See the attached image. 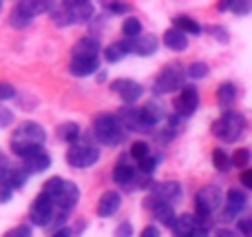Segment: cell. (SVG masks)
I'll use <instances>...</instances> for the list:
<instances>
[{
  "instance_id": "cell-1",
  "label": "cell",
  "mask_w": 252,
  "mask_h": 237,
  "mask_svg": "<svg viewBox=\"0 0 252 237\" xmlns=\"http://www.w3.org/2000/svg\"><path fill=\"white\" fill-rule=\"evenodd\" d=\"M44 142H47V131L40 122L35 120H25L16 127V131L11 133V140H9V149L13 155L18 158H29V155L42 151Z\"/></svg>"
},
{
  "instance_id": "cell-2",
  "label": "cell",
  "mask_w": 252,
  "mask_h": 237,
  "mask_svg": "<svg viewBox=\"0 0 252 237\" xmlns=\"http://www.w3.org/2000/svg\"><path fill=\"white\" fill-rule=\"evenodd\" d=\"M42 193L51 200V204L56 208H60L62 213H69L71 208L78 206L80 202V186L75 182L66 180V177L60 175H53L44 182V189Z\"/></svg>"
},
{
  "instance_id": "cell-3",
  "label": "cell",
  "mask_w": 252,
  "mask_h": 237,
  "mask_svg": "<svg viewBox=\"0 0 252 237\" xmlns=\"http://www.w3.org/2000/svg\"><path fill=\"white\" fill-rule=\"evenodd\" d=\"M223 204V191L221 186L217 184H208L204 186V189H199L195 193V222L197 226H201V229L208 231V224L210 220H213V215L221 208Z\"/></svg>"
},
{
  "instance_id": "cell-4",
  "label": "cell",
  "mask_w": 252,
  "mask_h": 237,
  "mask_svg": "<svg viewBox=\"0 0 252 237\" xmlns=\"http://www.w3.org/2000/svg\"><path fill=\"white\" fill-rule=\"evenodd\" d=\"M215 137H219L226 144H235L244 137V133L248 131V120L244 113L239 111H223L221 118L215 120L213 127H210Z\"/></svg>"
},
{
  "instance_id": "cell-5",
  "label": "cell",
  "mask_w": 252,
  "mask_h": 237,
  "mask_svg": "<svg viewBox=\"0 0 252 237\" xmlns=\"http://www.w3.org/2000/svg\"><path fill=\"white\" fill-rule=\"evenodd\" d=\"M93 135L104 146H120L126 133L113 113H100L93 120Z\"/></svg>"
},
{
  "instance_id": "cell-6",
  "label": "cell",
  "mask_w": 252,
  "mask_h": 237,
  "mask_svg": "<svg viewBox=\"0 0 252 237\" xmlns=\"http://www.w3.org/2000/svg\"><path fill=\"white\" fill-rule=\"evenodd\" d=\"M100 155L102 153L97 149V144H93L89 137H80L78 142L69 144L64 160L71 169H91L93 164L100 162Z\"/></svg>"
},
{
  "instance_id": "cell-7",
  "label": "cell",
  "mask_w": 252,
  "mask_h": 237,
  "mask_svg": "<svg viewBox=\"0 0 252 237\" xmlns=\"http://www.w3.org/2000/svg\"><path fill=\"white\" fill-rule=\"evenodd\" d=\"M186 82V67L182 62H168L164 69L157 73L155 84H153V91L155 98L164 96V93H177L179 89Z\"/></svg>"
},
{
  "instance_id": "cell-8",
  "label": "cell",
  "mask_w": 252,
  "mask_h": 237,
  "mask_svg": "<svg viewBox=\"0 0 252 237\" xmlns=\"http://www.w3.org/2000/svg\"><path fill=\"white\" fill-rule=\"evenodd\" d=\"M53 217H56V206L51 204V200H49L44 193L35 195L33 202H31V206H29L31 224L42 226V229H44V226H49L53 222Z\"/></svg>"
},
{
  "instance_id": "cell-9",
  "label": "cell",
  "mask_w": 252,
  "mask_h": 237,
  "mask_svg": "<svg viewBox=\"0 0 252 237\" xmlns=\"http://www.w3.org/2000/svg\"><path fill=\"white\" fill-rule=\"evenodd\" d=\"M148 198H151L153 202H161V204H168V206H175V204L184 198V189H182V184L175 180L155 182Z\"/></svg>"
},
{
  "instance_id": "cell-10",
  "label": "cell",
  "mask_w": 252,
  "mask_h": 237,
  "mask_svg": "<svg viewBox=\"0 0 252 237\" xmlns=\"http://www.w3.org/2000/svg\"><path fill=\"white\" fill-rule=\"evenodd\" d=\"M197 106H199V91H197L192 84L179 89L177 96H175V115H177L179 120L190 118L197 111Z\"/></svg>"
},
{
  "instance_id": "cell-11",
  "label": "cell",
  "mask_w": 252,
  "mask_h": 237,
  "mask_svg": "<svg viewBox=\"0 0 252 237\" xmlns=\"http://www.w3.org/2000/svg\"><path fill=\"white\" fill-rule=\"evenodd\" d=\"M223 211H221V220L223 222H232L241 215L246 206H248V193L244 189H230L223 198Z\"/></svg>"
},
{
  "instance_id": "cell-12",
  "label": "cell",
  "mask_w": 252,
  "mask_h": 237,
  "mask_svg": "<svg viewBox=\"0 0 252 237\" xmlns=\"http://www.w3.org/2000/svg\"><path fill=\"white\" fill-rule=\"evenodd\" d=\"M139 120H142V124L148 129V133H153V129L166 120V104L159 98L153 96L151 100H146V104L139 109Z\"/></svg>"
},
{
  "instance_id": "cell-13",
  "label": "cell",
  "mask_w": 252,
  "mask_h": 237,
  "mask_svg": "<svg viewBox=\"0 0 252 237\" xmlns=\"http://www.w3.org/2000/svg\"><path fill=\"white\" fill-rule=\"evenodd\" d=\"M27 180H29V175L25 173L22 167H16V164H9V162L0 164V186H7L11 191H20L25 189Z\"/></svg>"
},
{
  "instance_id": "cell-14",
  "label": "cell",
  "mask_w": 252,
  "mask_h": 237,
  "mask_svg": "<svg viewBox=\"0 0 252 237\" xmlns=\"http://www.w3.org/2000/svg\"><path fill=\"white\" fill-rule=\"evenodd\" d=\"M111 91L118 93L124 104L133 106L135 102L144 96V84L135 82V80H130V78H120V80H115V82H111Z\"/></svg>"
},
{
  "instance_id": "cell-15",
  "label": "cell",
  "mask_w": 252,
  "mask_h": 237,
  "mask_svg": "<svg viewBox=\"0 0 252 237\" xmlns=\"http://www.w3.org/2000/svg\"><path fill=\"white\" fill-rule=\"evenodd\" d=\"M115 118H118V122L122 124L124 133H148V129L142 124V120H139V109H135V106L130 104H124L122 109L115 113Z\"/></svg>"
},
{
  "instance_id": "cell-16",
  "label": "cell",
  "mask_w": 252,
  "mask_h": 237,
  "mask_svg": "<svg viewBox=\"0 0 252 237\" xmlns=\"http://www.w3.org/2000/svg\"><path fill=\"white\" fill-rule=\"evenodd\" d=\"M135 177H137V169H135L133 162H128V155H122L118 160L113 169V182L120 184L122 189H130L135 184Z\"/></svg>"
},
{
  "instance_id": "cell-17",
  "label": "cell",
  "mask_w": 252,
  "mask_h": 237,
  "mask_svg": "<svg viewBox=\"0 0 252 237\" xmlns=\"http://www.w3.org/2000/svg\"><path fill=\"white\" fill-rule=\"evenodd\" d=\"M157 49H159V38L155 34H142L137 38L128 40V53H135V56H153Z\"/></svg>"
},
{
  "instance_id": "cell-18",
  "label": "cell",
  "mask_w": 252,
  "mask_h": 237,
  "mask_svg": "<svg viewBox=\"0 0 252 237\" xmlns=\"http://www.w3.org/2000/svg\"><path fill=\"white\" fill-rule=\"evenodd\" d=\"M102 51V44L95 35H82L71 49V58H97Z\"/></svg>"
},
{
  "instance_id": "cell-19",
  "label": "cell",
  "mask_w": 252,
  "mask_h": 237,
  "mask_svg": "<svg viewBox=\"0 0 252 237\" xmlns=\"http://www.w3.org/2000/svg\"><path fill=\"white\" fill-rule=\"evenodd\" d=\"M120 206H122V195H120L118 191L109 189L100 195V200H97V215L100 217H113L115 213L120 211Z\"/></svg>"
},
{
  "instance_id": "cell-20",
  "label": "cell",
  "mask_w": 252,
  "mask_h": 237,
  "mask_svg": "<svg viewBox=\"0 0 252 237\" xmlns=\"http://www.w3.org/2000/svg\"><path fill=\"white\" fill-rule=\"evenodd\" d=\"M100 69V58H71L69 73L75 78H87V75L97 73Z\"/></svg>"
},
{
  "instance_id": "cell-21",
  "label": "cell",
  "mask_w": 252,
  "mask_h": 237,
  "mask_svg": "<svg viewBox=\"0 0 252 237\" xmlns=\"http://www.w3.org/2000/svg\"><path fill=\"white\" fill-rule=\"evenodd\" d=\"M66 7H69L73 25H87V22H91L93 16H95V4L89 2V0H82V2H66Z\"/></svg>"
},
{
  "instance_id": "cell-22",
  "label": "cell",
  "mask_w": 252,
  "mask_h": 237,
  "mask_svg": "<svg viewBox=\"0 0 252 237\" xmlns=\"http://www.w3.org/2000/svg\"><path fill=\"white\" fill-rule=\"evenodd\" d=\"M51 167V155L44 153V151H38V153L29 155V158L22 160V169H25L27 175H33V173H44Z\"/></svg>"
},
{
  "instance_id": "cell-23",
  "label": "cell",
  "mask_w": 252,
  "mask_h": 237,
  "mask_svg": "<svg viewBox=\"0 0 252 237\" xmlns=\"http://www.w3.org/2000/svg\"><path fill=\"white\" fill-rule=\"evenodd\" d=\"M144 206H148L151 208V213H153V217H155L159 224H164V226H173V222H175V208L173 206H168V204H161V202H153L151 198L144 202Z\"/></svg>"
},
{
  "instance_id": "cell-24",
  "label": "cell",
  "mask_w": 252,
  "mask_h": 237,
  "mask_svg": "<svg viewBox=\"0 0 252 237\" xmlns=\"http://www.w3.org/2000/svg\"><path fill=\"white\" fill-rule=\"evenodd\" d=\"M49 16H51L53 25L60 27V29H66V27H73V20H71V13L66 2H49Z\"/></svg>"
},
{
  "instance_id": "cell-25",
  "label": "cell",
  "mask_w": 252,
  "mask_h": 237,
  "mask_svg": "<svg viewBox=\"0 0 252 237\" xmlns=\"http://www.w3.org/2000/svg\"><path fill=\"white\" fill-rule=\"evenodd\" d=\"M237 98H239V89H237L235 82H221L217 87V104L221 109L230 111V106L237 102Z\"/></svg>"
},
{
  "instance_id": "cell-26",
  "label": "cell",
  "mask_w": 252,
  "mask_h": 237,
  "mask_svg": "<svg viewBox=\"0 0 252 237\" xmlns=\"http://www.w3.org/2000/svg\"><path fill=\"white\" fill-rule=\"evenodd\" d=\"M195 229H197V222H195V217H192V213H182V215H177L173 226H170L173 237H190Z\"/></svg>"
},
{
  "instance_id": "cell-27",
  "label": "cell",
  "mask_w": 252,
  "mask_h": 237,
  "mask_svg": "<svg viewBox=\"0 0 252 237\" xmlns=\"http://www.w3.org/2000/svg\"><path fill=\"white\" fill-rule=\"evenodd\" d=\"M161 42H164V47L170 49V51H186L188 49V35H184L182 31H177V29H168V31H164Z\"/></svg>"
},
{
  "instance_id": "cell-28",
  "label": "cell",
  "mask_w": 252,
  "mask_h": 237,
  "mask_svg": "<svg viewBox=\"0 0 252 237\" xmlns=\"http://www.w3.org/2000/svg\"><path fill=\"white\" fill-rule=\"evenodd\" d=\"M128 56V40H115V42H111L109 47L104 49V60L109 62V65H115V62L124 60V58Z\"/></svg>"
},
{
  "instance_id": "cell-29",
  "label": "cell",
  "mask_w": 252,
  "mask_h": 237,
  "mask_svg": "<svg viewBox=\"0 0 252 237\" xmlns=\"http://www.w3.org/2000/svg\"><path fill=\"white\" fill-rule=\"evenodd\" d=\"M173 29H177V31H182L184 35H199L201 31H204V27L199 25V22L195 20V18H190V16H175L173 18Z\"/></svg>"
},
{
  "instance_id": "cell-30",
  "label": "cell",
  "mask_w": 252,
  "mask_h": 237,
  "mask_svg": "<svg viewBox=\"0 0 252 237\" xmlns=\"http://www.w3.org/2000/svg\"><path fill=\"white\" fill-rule=\"evenodd\" d=\"M82 137V129L78 122H62L58 127V140L64 142V144H73Z\"/></svg>"
},
{
  "instance_id": "cell-31",
  "label": "cell",
  "mask_w": 252,
  "mask_h": 237,
  "mask_svg": "<svg viewBox=\"0 0 252 237\" xmlns=\"http://www.w3.org/2000/svg\"><path fill=\"white\" fill-rule=\"evenodd\" d=\"M16 4L27 13V16H31V18H35V16H40V13H47L49 11V2H47V0H22V2H16Z\"/></svg>"
},
{
  "instance_id": "cell-32",
  "label": "cell",
  "mask_w": 252,
  "mask_h": 237,
  "mask_svg": "<svg viewBox=\"0 0 252 237\" xmlns=\"http://www.w3.org/2000/svg\"><path fill=\"white\" fill-rule=\"evenodd\" d=\"M7 20H9V27H13V29H27V27L31 25V20H33V18L27 16V13L16 4V7L9 11V18H7Z\"/></svg>"
},
{
  "instance_id": "cell-33",
  "label": "cell",
  "mask_w": 252,
  "mask_h": 237,
  "mask_svg": "<svg viewBox=\"0 0 252 237\" xmlns=\"http://www.w3.org/2000/svg\"><path fill=\"white\" fill-rule=\"evenodd\" d=\"M161 160H164V153H151L148 158H144L142 162L135 164V169H137L142 175H153V171L159 167Z\"/></svg>"
},
{
  "instance_id": "cell-34",
  "label": "cell",
  "mask_w": 252,
  "mask_h": 237,
  "mask_svg": "<svg viewBox=\"0 0 252 237\" xmlns=\"http://www.w3.org/2000/svg\"><path fill=\"white\" fill-rule=\"evenodd\" d=\"M151 153H153V149H151V144H148L146 140H137V142H133V144H130V149H128V155H130V160H133L135 164L142 162V160H144V158H148Z\"/></svg>"
},
{
  "instance_id": "cell-35",
  "label": "cell",
  "mask_w": 252,
  "mask_h": 237,
  "mask_svg": "<svg viewBox=\"0 0 252 237\" xmlns=\"http://www.w3.org/2000/svg\"><path fill=\"white\" fill-rule=\"evenodd\" d=\"M208 75H210V67H208V62H204V60L192 62L186 69V78H190V80H206Z\"/></svg>"
},
{
  "instance_id": "cell-36",
  "label": "cell",
  "mask_w": 252,
  "mask_h": 237,
  "mask_svg": "<svg viewBox=\"0 0 252 237\" xmlns=\"http://www.w3.org/2000/svg\"><path fill=\"white\" fill-rule=\"evenodd\" d=\"M122 34L126 35V40H133L137 35H142V20L135 16H128L122 22Z\"/></svg>"
},
{
  "instance_id": "cell-37",
  "label": "cell",
  "mask_w": 252,
  "mask_h": 237,
  "mask_svg": "<svg viewBox=\"0 0 252 237\" xmlns=\"http://www.w3.org/2000/svg\"><path fill=\"white\" fill-rule=\"evenodd\" d=\"M210 160H213V167L217 169V171H221V173H228V171L232 169V164H230V155H228L223 149H215V151H213V155H210Z\"/></svg>"
},
{
  "instance_id": "cell-38",
  "label": "cell",
  "mask_w": 252,
  "mask_h": 237,
  "mask_svg": "<svg viewBox=\"0 0 252 237\" xmlns=\"http://www.w3.org/2000/svg\"><path fill=\"white\" fill-rule=\"evenodd\" d=\"M230 164L235 169H248L250 167V149H235V155H230Z\"/></svg>"
},
{
  "instance_id": "cell-39",
  "label": "cell",
  "mask_w": 252,
  "mask_h": 237,
  "mask_svg": "<svg viewBox=\"0 0 252 237\" xmlns=\"http://www.w3.org/2000/svg\"><path fill=\"white\" fill-rule=\"evenodd\" d=\"M104 9H106L109 13H115V16H126V13H130L133 4L120 2V0H111V2H104Z\"/></svg>"
},
{
  "instance_id": "cell-40",
  "label": "cell",
  "mask_w": 252,
  "mask_h": 237,
  "mask_svg": "<svg viewBox=\"0 0 252 237\" xmlns=\"http://www.w3.org/2000/svg\"><path fill=\"white\" fill-rule=\"evenodd\" d=\"M208 34L213 35L217 42H221V44H228V42H230V31H228L223 25H213V27H208Z\"/></svg>"
},
{
  "instance_id": "cell-41",
  "label": "cell",
  "mask_w": 252,
  "mask_h": 237,
  "mask_svg": "<svg viewBox=\"0 0 252 237\" xmlns=\"http://www.w3.org/2000/svg\"><path fill=\"white\" fill-rule=\"evenodd\" d=\"M228 9H230L232 13H237V16H248L252 11V2L250 0H232Z\"/></svg>"
},
{
  "instance_id": "cell-42",
  "label": "cell",
  "mask_w": 252,
  "mask_h": 237,
  "mask_svg": "<svg viewBox=\"0 0 252 237\" xmlns=\"http://www.w3.org/2000/svg\"><path fill=\"white\" fill-rule=\"evenodd\" d=\"M31 235H33V231H31L29 224H18L2 233V237H31Z\"/></svg>"
},
{
  "instance_id": "cell-43",
  "label": "cell",
  "mask_w": 252,
  "mask_h": 237,
  "mask_svg": "<svg viewBox=\"0 0 252 237\" xmlns=\"http://www.w3.org/2000/svg\"><path fill=\"white\" fill-rule=\"evenodd\" d=\"M13 120H16V113H13L11 109H7V106L0 104V129H7L13 124Z\"/></svg>"
},
{
  "instance_id": "cell-44",
  "label": "cell",
  "mask_w": 252,
  "mask_h": 237,
  "mask_svg": "<svg viewBox=\"0 0 252 237\" xmlns=\"http://www.w3.org/2000/svg\"><path fill=\"white\" fill-rule=\"evenodd\" d=\"M16 98V87L9 82H2L0 80V102H7V100H13Z\"/></svg>"
},
{
  "instance_id": "cell-45",
  "label": "cell",
  "mask_w": 252,
  "mask_h": 237,
  "mask_svg": "<svg viewBox=\"0 0 252 237\" xmlns=\"http://www.w3.org/2000/svg\"><path fill=\"white\" fill-rule=\"evenodd\" d=\"M237 229H239V233L244 237H250V233H252V217H241V220H237Z\"/></svg>"
},
{
  "instance_id": "cell-46",
  "label": "cell",
  "mask_w": 252,
  "mask_h": 237,
  "mask_svg": "<svg viewBox=\"0 0 252 237\" xmlns=\"http://www.w3.org/2000/svg\"><path fill=\"white\" fill-rule=\"evenodd\" d=\"M115 237H133V224L130 222H122L115 229Z\"/></svg>"
},
{
  "instance_id": "cell-47",
  "label": "cell",
  "mask_w": 252,
  "mask_h": 237,
  "mask_svg": "<svg viewBox=\"0 0 252 237\" xmlns=\"http://www.w3.org/2000/svg\"><path fill=\"white\" fill-rule=\"evenodd\" d=\"M239 182L244 184V189H252V171L250 169H244V171H241Z\"/></svg>"
},
{
  "instance_id": "cell-48",
  "label": "cell",
  "mask_w": 252,
  "mask_h": 237,
  "mask_svg": "<svg viewBox=\"0 0 252 237\" xmlns=\"http://www.w3.org/2000/svg\"><path fill=\"white\" fill-rule=\"evenodd\" d=\"M139 237H161V233H159V229H157V226L148 224V226H144V229H142Z\"/></svg>"
},
{
  "instance_id": "cell-49",
  "label": "cell",
  "mask_w": 252,
  "mask_h": 237,
  "mask_svg": "<svg viewBox=\"0 0 252 237\" xmlns=\"http://www.w3.org/2000/svg\"><path fill=\"white\" fill-rule=\"evenodd\" d=\"M13 198V191L7 189V186H0V204H9Z\"/></svg>"
},
{
  "instance_id": "cell-50",
  "label": "cell",
  "mask_w": 252,
  "mask_h": 237,
  "mask_svg": "<svg viewBox=\"0 0 252 237\" xmlns=\"http://www.w3.org/2000/svg\"><path fill=\"white\" fill-rule=\"evenodd\" d=\"M51 237H73V231L66 229V226H62V229L53 231V235H51Z\"/></svg>"
},
{
  "instance_id": "cell-51",
  "label": "cell",
  "mask_w": 252,
  "mask_h": 237,
  "mask_svg": "<svg viewBox=\"0 0 252 237\" xmlns=\"http://www.w3.org/2000/svg\"><path fill=\"white\" fill-rule=\"evenodd\" d=\"M190 237H210V233L206 229H201V226H197L195 231H192V235Z\"/></svg>"
},
{
  "instance_id": "cell-52",
  "label": "cell",
  "mask_w": 252,
  "mask_h": 237,
  "mask_svg": "<svg viewBox=\"0 0 252 237\" xmlns=\"http://www.w3.org/2000/svg\"><path fill=\"white\" fill-rule=\"evenodd\" d=\"M217 237H235V233H232V231H228V229H219Z\"/></svg>"
},
{
  "instance_id": "cell-53",
  "label": "cell",
  "mask_w": 252,
  "mask_h": 237,
  "mask_svg": "<svg viewBox=\"0 0 252 237\" xmlns=\"http://www.w3.org/2000/svg\"><path fill=\"white\" fill-rule=\"evenodd\" d=\"M228 7H230V2H226V0H221V2H217V9H219V11H226Z\"/></svg>"
},
{
  "instance_id": "cell-54",
  "label": "cell",
  "mask_w": 252,
  "mask_h": 237,
  "mask_svg": "<svg viewBox=\"0 0 252 237\" xmlns=\"http://www.w3.org/2000/svg\"><path fill=\"white\" fill-rule=\"evenodd\" d=\"M104 80H106V73L104 71H100V73H97V82H104Z\"/></svg>"
},
{
  "instance_id": "cell-55",
  "label": "cell",
  "mask_w": 252,
  "mask_h": 237,
  "mask_svg": "<svg viewBox=\"0 0 252 237\" xmlns=\"http://www.w3.org/2000/svg\"><path fill=\"white\" fill-rule=\"evenodd\" d=\"M0 11H2V2H0Z\"/></svg>"
}]
</instances>
